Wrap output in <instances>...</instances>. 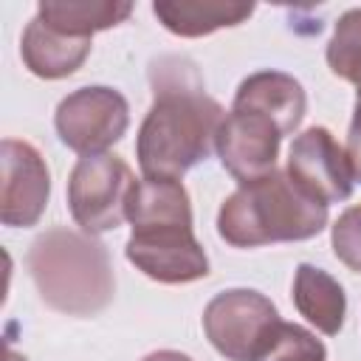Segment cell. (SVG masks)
<instances>
[{"instance_id": "ba28073f", "label": "cell", "mask_w": 361, "mask_h": 361, "mask_svg": "<svg viewBox=\"0 0 361 361\" xmlns=\"http://www.w3.org/2000/svg\"><path fill=\"white\" fill-rule=\"evenodd\" d=\"M285 172L324 206L347 200L355 183L347 149L327 127H307L293 138Z\"/></svg>"}, {"instance_id": "5b68a950", "label": "cell", "mask_w": 361, "mask_h": 361, "mask_svg": "<svg viewBox=\"0 0 361 361\" xmlns=\"http://www.w3.org/2000/svg\"><path fill=\"white\" fill-rule=\"evenodd\" d=\"M135 186L133 169L110 152L76 161L68 180V209L87 234H104L127 220V200Z\"/></svg>"}, {"instance_id": "277c9868", "label": "cell", "mask_w": 361, "mask_h": 361, "mask_svg": "<svg viewBox=\"0 0 361 361\" xmlns=\"http://www.w3.org/2000/svg\"><path fill=\"white\" fill-rule=\"evenodd\" d=\"M279 322L274 302L251 288L223 290L203 310V333L228 361H259Z\"/></svg>"}, {"instance_id": "9a60e30c", "label": "cell", "mask_w": 361, "mask_h": 361, "mask_svg": "<svg viewBox=\"0 0 361 361\" xmlns=\"http://www.w3.org/2000/svg\"><path fill=\"white\" fill-rule=\"evenodd\" d=\"M133 11L127 0H42L37 6V17L68 37L90 39L96 31H107L124 23Z\"/></svg>"}, {"instance_id": "7a4b0ae2", "label": "cell", "mask_w": 361, "mask_h": 361, "mask_svg": "<svg viewBox=\"0 0 361 361\" xmlns=\"http://www.w3.org/2000/svg\"><path fill=\"white\" fill-rule=\"evenodd\" d=\"M327 226V206L310 197L288 172L274 169L240 183L217 212V234L234 248L299 243Z\"/></svg>"}, {"instance_id": "3957f363", "label": "cell", "mask_w": 361, "mask_h": 361, "mask_svg": "<svg viewBox=\"0 0 361 361\" xmlns=\"http://www.w3.org/2000/svg\"><path fill=\"white\" fill-rule=\"evenodd\" d=\"M28 271L45 305L68 316L102 313L116 290L107 248L87 231L48 228L28 248Z\"/></svg>"}, {"instance_id": "6da1fadb", "label": "cell", "mask_w": 361, "mask_h": 361, "mask_svg": "<svg viewBox=\"0 0 361 361\" xmlns=\"http://www.w3.org/2000/svg\"><path fill=\"white\" fill-rule=\"evenodd\" d=\"M152 85L155 99L135 138L138 166L144 178L180 180L217 147L226 110L203 90L192 65L180 59H175V68L161 62V71H152Z\"/></svg>"}, {"instance_id": "44dd1931", "label": "cell", "mask_w": 361, "mask_h": 361, "mask_svg": "<svg viewBox=\"0 0 361 361\" xmlns=\"http://www.w3.org/2000/svg\"><path fill=\"white\" fill-rule=\"evenodd\" d=\"M6 361H28V358H23V355H17L14 350H8V353H6Z\"/></svg>"}, {"instance_id": "ac0fdd59", "label": "cell", "mask_w": 361, "mask_h": 361, "mask_svg": "<svg viewBox=\"0 0 361 361\" xmlns=\"http://www.w3.org/2000/svg\"><path fill=\"white\" fill-rule=\"evenodd\" d=\"M333 254L355 274H361V203L350 206L333 223Z\"/></svg>"}, {"instance_id": "e0dca14e", "label": "cell", "mask_w": 361, "mask_h": 361, "mask_svg": "<svg viewBox=\"0 0 361 361\" xmlns=\"http://www.w3.org/2000/svg\"><path fill=\"white\" fill-rule=\"evenodd\" d=\"M327 347L305 327L293 322H279L259 361H324Z\"/></svg>"}, {"instance_id": "5bb4252c", "label": "cell", "mask_w": 361, "mask_h": 361, "mask_svg": "<svg viewBox=\"0 0 361 361\" xmlns=\"http://www.w3.org/2000/svg\"><path fill=\"white\" fill-rule=\"evenodd\" d=\"M293 305L296 310L324 336H338L347 316V296L338 279L324 268L302 262L293 274Z\"/></svg>"}, {"instance_id": "30bf717a", "label": "cell", "mask_w": 361, "mask_h": 361, "mask_svg": "<svg viewBox=\"0 0 361 361\" xmlns=\"http://www.w3.org/2000/svg\"><path fill=\"white\" fill-rule=\"evenodd\" d=\"M282 138L285 135L271 118L251 110H231L217 133L214 149L223 169L237 183H251L276 169Z\"/></svg>"}, {"instance_id": "ffe728a7", "label": "cell", "mask_w": 361, "mask_h": 361, "mask_svg": "<svg viewBox=\"0 0 361 361\" xmlns=\"http://www.w3.org/2000/svg\"><path fill=\"white\" fill-rule=\"evenodd\" d=\"M141 361H192V358L186 353H178V350H158V353H149Z\"/></svg>"}, {"instance_id": "52a82bcc", "label": "cell", "mask_w": 361, "mask_h": 361, "mask_svg": "<svg viewBox=\"0 0 361 361\" xmlns=\"http://www.w3.org/2000/svg\"><path fill=\"white\" fill-rule=\"evenodd\" d=\"M130 124V104L127 99L107 85H90L68 93L54 116V127L59 141L85 155L107 152Z\"/></svg>"}, {"instance_id": "7c38bea8", "label": "cell", "mask_w": 361, "mask_h": 361, "mask_svg": "<svg viewBox=\"0 0 361 361\" xmlns=\"http://www.w3.org/2000/svg\"><path fill=\"white\" fill-rule=\"evenodd\" d=\"M90 54V39L68 37L48 28L39 17H34L20 39V56L25 68L39 79H65L82 68Z\"/></svg>"}, {"instance_id": "8992f818", "label": "cell", "mask_w": 361, "mask_h": 361, "mask_svg": "<svg viewBox=\"0 0 361 361\" xmlns=\"http://www.w3.org/2000/svg\"><path fill=\"white\" fill-rule=\"evenodd\" d=\"M124 254L144 276L164 285H186L209 274V257L192 231V220L133 226Z\"/></svg>"}, {"instance_id": "2e32d148", "label": "cell", "mask_w": 361, "mask_h": 361, "mask_svg": "<svg viewBox=\"0 0 361 361\" xmlns=\"http://www.w3.org/2000/svg\"><path fill=\"white\" fill-rule=\"evenodd\" d=\"M327 65L338 79L361 87V8L338 17L327 45Z\"/></svg>"}, {"instance_id": "4fadbf2b", "label": "cell", "mask_w": 361, "mask_h": 361, "mask_svg": "<svg viewBox=\"0 0 361 361\" xmlns=\"http://www.w3.org/2000/svg\"><path fill=\"white\" fill-rule=\"evenodd\" d=\"M158 23L175 37H206L234 28L254 14V3L237 0H158L152 3Z\"/></svg>"}, {"instance_id": "d6986e66", "label": "cell", "mask_w": 361, "mask_h": 361, "mask_svg": "<svg viewBox=\"0 0 361 361\" xmlns=\"http://www.w3.org/2000/svg\"><path fill=\"white\" fill-rule=\"evenodd\" d=\"M347 158L353 166V178L361 183V104H355L353 110V121H350V133H347Z\"/></svg>"}, {"instance_id": "8fae6325", "label": "cell", "mask_w": 361, "mask_h": 361, "mask_svg": "<svg viewBox=\"0 0 361 361\" xmlns=\"http://www.w3.org/2000/svg\"><path fill=\"white\" fill-rule=\"evenodd\" d=\"M305 87L282 71H257L245 76L234 93L231 110H251L271 118L282 135H290L305 118Z\"/></svg>"}, {"instance_id": "9c48e42d", "label": "cell", "mask_w": 361, "mask_h": 361, "mask_svg": "<svg viewBox=\"0 0 361 361\" xmlns=\"http://www.w3.org/2000/svg\"><path fill=\"white\" fill-rule=\"evenodd\" d=\"M0 220L8 228L34 226L51 197V175L37 147L20 138H3L0 144Z\"/></svg>"}]
</instances>
